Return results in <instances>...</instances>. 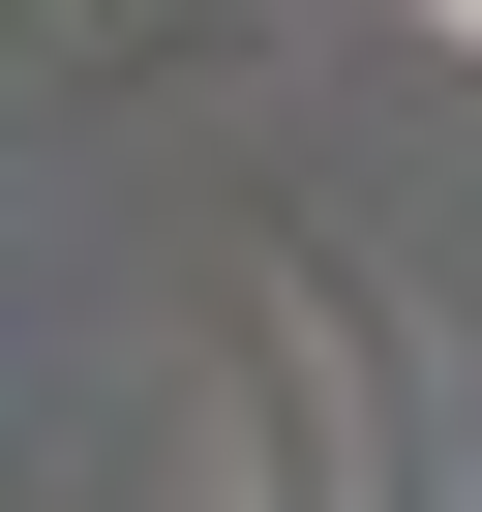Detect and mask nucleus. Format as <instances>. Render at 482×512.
Listing matches in <instances>:
<instances>
[{
	"label": "nucleus",
	"mask_w": 482,
	"mask_h": 512,
	"mask_svg": "<svg viewBox=\"0 0 482 512\" xmlns=\"http://www.w3.org/2000/svg\"><path fill=\"white\" fill-rule=\"evenodd\" d=\"M452 31H482V0H452Z\"/></svg>",
	"instance_id": "f257e3e1"
}]
</instances>
